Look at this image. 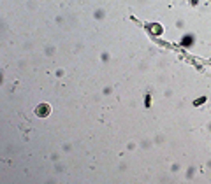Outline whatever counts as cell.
I'll return each instance as SVG.
<instances>
[{
  "instance_id": "cell-1",
  "label": "cell",
  "mask_w": 211,
  "mask_h": 184,
  "mask_svg": "<svg viewBox=\"0 0 211 184\" xmlns=\"http://www.w3.org/2000/svg\"><path fill=\"white\" fill-rule=\"evenodd\" d=\"M49 112V109H48V105L44 104V105H39V109H37V116H46Z\"/></svg>"
}]
</instances>
